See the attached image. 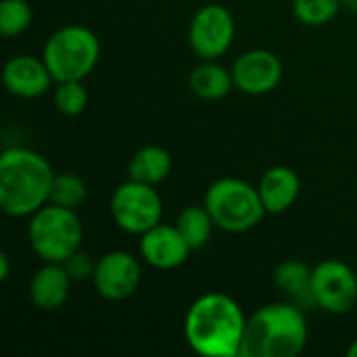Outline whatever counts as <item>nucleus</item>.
<instances>
[{
  "mask_svg": "<svg viewBox=\"0 0 357 357\" xmlns=\"http://www.w3.org/2000/svg\"><path fill=\"white\" fill-rule=\"evenodd\" d=\"M284 67L276 52L268 48H251L232 63L234 88L247 96H264L278 88Z\"/></svg>",
  "mask_w": 357,
  "mask_h": 357,
  "instance_id": "9b49d317",
  "label": "nucleus"
},
{
  "mask_svg": "<svg viewBox=\"0 0 357 357\" xmlns=\"http://www.w3.org/2000/svg\"><path fill=\"white\" fill-rule=\"evenodd\" d=\"M341 10V0H293L295 19L307 27L328 25Z\"/></svg>",
  "mask_w": 357,
  "mask_h": 357,
  "instance_id": "412c9836",
  "label": "nucleus"
},
{
  "mask_svg": "<svg viewBox=\"0 0 357 357\" xmlns=\"http://www.w3.org/2000/svg\"><path fill=\"white\" fill-rule=\"evenodd\" d=\"M247 316L226 293L197 297L184 316V339L203 357H241Z\"/></svg>",
  "mask_w": 357,
  "mask_h": 357,
  "instance_id": "f257e3e1",
  "label": "nucleus"
},
{
  "mask_svg": "<svg viewBox=\"0 0 357 357\" xmlns=\"http://www.w3.org/2000/svg\"><path fill=\"white\" fill-rule=\"evenodd\" d=\"M109 211L117 228H121L128 234L140 236L146 230L161 224L163 201L155 186L128 178L113 190Z\"/></svg>",
  "mask_w": 357,
  "mask_h": 357,
  "instance_id": "0eeeda50",
  "label": "nucleus"
},
{
  "mask_svg": "<svg viewBox=\"0 0 357 357\" xmlns=\"http://www.w3.org/2000/svg\"><path fill=\"white\" fill-rule=\"evenodd\" d=\"M236 36L234 15L222 4L201 6L188 25V44L201 61L224 56Z\"/></svg>",
  "mask_w": 357,
  "mask_h": 357,
  "instance_id": "1a4fd4ad",
  "label": "nucleus"
},
{
  "mask_svg": "<svg viewBox=\"0 0 357 357\" xmlns=\"http://www.w3.org/2000/svg\"><path fill=\"white\" fill-rule=\"evenodd\" d=\"M142 280V266L138 257L128 251H109L96 259L92 284L107 301H123L132 297Z\"/></svg>",
  "mask_w": 357,
  "mask_h": 357,
  "instance_id": "9d476101",
  "label": "nucleus"
},
{
  "mask_svg": "<svg viewBox=\"0 0 357 357\" xmlns=\"http://www.w3.org/2000/svg\"><path fill=\"white\" fill-rule=\"evenodd\" d=\"M10 276V257L8 253H0V282H6Z\"/></svg>",
  "mask_w": 357,
  "mask_h": 357,
  "instance_id": "393cba45",
  "label": "nucleus"
},
{
  "mask_svg": "<svg viewBox=\"0 0 357 357\" xmlns=\"http://www.w3.org/2000/svg\"><path fill=\"white\" fill-rule=\"evenodd\" d=\"M176 228L186 238L192 251L203 249L215 230V222L205 205H188L176 218Z\"/></svg>",
  "mask_w": 357,
  "mask_h": 357,
  "instance_id": "6ab92c4d",
  "label": "nucleus"
},
{
  "mask_svg": "<svg viewBox=\"0 0 357 357\" xmlns=\"http://www.w3.org/2000/svg\"><path fill=\"white\" fill-rule=\"evenodd\" d=\"M138 251L144 264H149L155 270L169 272L184 266L192 249L186 243V238L180 234L176 224L169 226L161 222L155 228L140 234Z\"/></svg>",
  "mask_w": 357,
  "mask_h": 357,
  "instance_id": "f8f14e48",
  "label": "nucleus"
},
{
  "mask_svg": "<svg viewBox=\"0 0 357 357\" xmlns=\"http://www.w3.org/2000/svg\"><path fill=\"white\" fill-rule=\"evenodd\" d=\"M347 356L349 357H357V339L349 345V349H347Z\"/></svg>",
  "mask_w": 357,
  "mask_h": 357,
  "instance_id": "bb28decb",
  "label": "nucleus"
},
{
  "mask_svg": "<svg viewBox=\"0 0 357 357\" xmlns=\"http://www.w3.org/2000/svg\"><path fill=\"white\" fill-rule=\"evenodd\" d=\"M172 172V155L167 149L157 144H146L134 153L128 163V176L132 180L157 186L161 184Z\"/></svg>",
  "mask_w": 357,
  "mask_h": 357,
  "instance_id": "f3484780",
  "label": "nucleus"
},
{
  "mask_svg": "<svg viewBox=\"0 0 357 357\" xmlns=\"http://www.w3.org/2000/svg\"><path fill=\"white\" fill-rule=\"evenodd\" d=\"M54 172L36 151L4 149L0 155V207L10 218H29L50 203Z\"/></svg>",
  "mask_w": 357,
  "mask_h": 357,
  "instance_id": "f03ea898",
  "label": "nucleus"
},
{
  "mask_svg": "<svg viewBox=\"0 0 357 357\" xmlns=\"http://www.w3.org/2000/svg\"><path fill=\"white\" fill-rule=\"evenodd\" d=\"M33 19V10L27 0H2L0 2V33L2 38L21 36Z\"/></svg>",
  "mask_w": 357,
  "mask_h": 357,
  "instance_id": "5701e85b",
  "label": "nucleus"
},
{
  "mask_svg": "<svg viewBox=\"0 0 357 357\" xmlns=\"http://www.w3.org/2000/svg\"><path fill=\"white\" fill-rule=\"evenodd\" d=\"M203 205L211 213L215 228L228 234L249 232L268 215L257 186L241 178L215 180L207 188Z\"/></svg>",
  "mask_w": 357,
  "mask_h": 357,
  "instance_id": "39448f33",
  "label": "nucleus"
},
{
  "mask_svg": "<svg viewBox=\"0 0 357 357\" xmlns=\"http://www.w3.org/2000/svg\"><path fill=\"white\" fill-rule=\"evenodd\" d=\"M2 82L8 94L31 100L44 96L50 90L54 77L42 56L15 54L4 63Z\"/></svg>",
  "mask_w": 357,
  "mask_h": 357,
  "instance_id": "ddd939ff",
  "label": "nucleus"
},
{
  "mask_svg": "<svg viewBox=\"0 0 357 357\" xmlns=\"http://www.w3.org/2000/svg\"><path fill=\"white\" fill-rule=\"evenodd\" d=\"M42 59L54 82L86 79L98 65L100 40L90 27L73 23L56 29L44 42Z\"/></svg>",
  "mask_w": 357,
  "mask_h": 357,
  "instance_id": "423d86ee",
  "label": "nucleus"
},
{
  "mask_svg": "<svg viewBox=\"0 0 357 357\" xmlns=\"http://www.w3.org/2000/svg\"><path fill=\"white\" fill-rule=\"evenodd\" d=\"M27 241L31 251L42 261L63 264L82 249L84 224L77 215V209L46 203L33 215H29Z\"/></svg>",
  "mask_w": 357,
  "mask_h": 357,
  "instance_id": "20e7f679",
  "label": "nucleus"
},
{
  "mask_svg": "<svg viewBox=\"0 0 357 357\" xmlns=\"http://www.w3.org/2000/svg\"><path fill=\"white\" fill-rule=\"evenodd\" d=\"M63 266H65V270H67V274L71 276L73 282H82V280H92L96 261H92L90 255L79 249L71 257H67L63 261Z\"/></svg>",
  "mask_w": 357,
  "mask_h": 357,
  "instance_id": "b1692460",
  "label": "nucleus"
},
{
  "mask_svg": "<svg viewBox=\"0 0 357 357\" xmlns=\"http://www.w3.org/2000/svg\"><path fill=\"white\" fill-rule=\"evenodd\" d=\"M312 299L326 314H349L357 305V272L341 259L320 261L312 268Z\"/></svg>",
  "mask_w": 357,
  "mask_h": 357,
  "instance_id": "6e6552de",
  "label": "nucleus"
},
{
  "mask_svg": "<svg viewBox=\"0 0 357 357\" xmlns=\"http://www.w3.org/2000/svg\"><path fill=\"white\" fill-rule=\"evenodd\" d=\"M188 86L195 96L203 100H222L234 88L232 69H226L218 59L201 61L188 75Z\"/></svg>",
  "mask_w": 357,
  "mask_h": 357,
  "instance_id": "dca6fc26",
  "label": "nucleus"
},
{
  "mask_svg": "<svg viewBox=\"0 0 357 357\" xmlns=\"http://www.w3.org/2000/svg\"><path fill=\"white\" fill-rule=\"evenodd\" d=\"M276 289L295 303H314L312 299V268L297 259H287L274 268Z\"/></svg>",
  "mask_w": 357,
  "mask_h": 357,
  "instance_id": "a211bd4d",
  "label": "nucleus"
},
{
  "mask_svg": "<svg viewBox=\"0 0 357 357\" xmlns=\"http://www.w3.org/2000/svg\"><path fill=\"white\" fill-rule=\"evenodd\" d=\"M310 328L301 305L276 301L247 318L241 357H295L303 354Z\"/></svg>",
  "mask_w": 357,
  "mask_h": 357,
  "instance_id": "7ed1b4c3",
  "label": "nucleus"
},
{
  "mask_svg": "<svg viewBox=\"0 0 357 357\" xmlns=\"http://www.w3.org/2000/svg\"><path fill=\"white\" fill-rule=\"evenodd\" d=\"M71 282L73 280L63 264L44 261L42 268H38L36 274L29 278L27 284L29 301L40 312H56L69 299Z\"/></svg>",
  "mask_w": 357,
  "mask_h": 357,
  "instance_id": "4468645a",
  "label": "nucleus"
},
{
  "mask_svg": "<svg viewBox=\"0 0 357 357\" xmlns=\"http://www.w3.org/2000/svg\"><path fill=\"white\" fill-rule=\"evenodd\" d=\"M257 190L266 207V213L280 215L297 203L301 195V180L293 167L274 165L261 176Z\"/></svg>",
  "mask_w": 357,
  "mask_h": 357,
  "instance_id": "2eb2a0df",
  "label": "nucleus"
},
{
  "mask_svg": "<svg viewBox=\"0 0 357 357\" xmlns=\"http://www.w3.org/2000/svg\"><path fill=\"white\" fill-rule=\"evenodd\" d=\"M54 107L65 117H77L88 107V90L84 86V79H67L56 82L54 94H52Z\"/></svg>",
  "mask_w": 357,
  "mask_h": 357,
  "instance_id": "4be33fe9",
  "label": "nucleus"
},
{
  "mask_svg": "<svg viewBox=\"0 0 357 357\" xmlns=\"http://www.w3.org/2000/svg\"><path fill=\"white\" fill-rule=\"evenodd\" d=\"M86 199H88V186L82 176L73 172L54 174V182L50 188V203L67 209H79Z\"/></svg>",
  "mask_w": 357,
  "mask_h": 357,
  "instance_id": "aec40b11",
  "label": "nucleus"
},
{
  "mask_svg": "<svg viewBox=\"0 0 357 357\" xmlns=\"http://www.w3.org/2000/svg\"><path fill=\"white\" fill-rule=\"evenodd\" d=\"M341 8L357 15V0H341Z\"/></svg>",
  "mask_w": 357,
  "mask_h": 357,
  "instance_id": "a878e982",
  "label": "nucleus"
}]
</instances>
